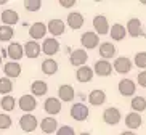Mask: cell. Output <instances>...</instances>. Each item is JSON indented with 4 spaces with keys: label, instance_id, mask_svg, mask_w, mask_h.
<instances>
[{
    "label": "cell",
    "instance_id": "484cf974",
    "mask_svg": "<svg viewBox=\"0 0 146 135\" xmlns=\"http://www.w3.org/2000/svg\"><path fill=\"white\" fill-rule=\"evenodd\" d=\"M7 55H8L13 61L21 60L23 55H24V47H23L21 44H18V42H11L10 47L7 48Z\"/></svg>",
    "mask_w": 146,
    "mask_h": 135
},
{
    "label": "cell",
    "instance_id": "52a82bcc",
    "mask_svg": "<svg viewBox=\"0 0 146 135\" xmlns=\"http://www.w3.org/2000/svg\"><path fill=\"white\" fill-rule=\"evenodd\" d=\"M37 126H39V121H37V118L35 116H32V114H24V116H21V119H19V127H21L23 132H34L35 129H37Z\"/></svg>",
    "mask_w": 146,
    "mask_h": 135
},
{
    "label": "cell",
    "instance_id": "2e32d148",
    "mask_svg": "<svg viewBox=\"0 0 146 135\" xmlns=\"http://www.w3.org/2000/svg\"><path fill=\"white\" fill-rule=\"evenodd\" d=\"M93 76H95V71H93V68H90L88 65L82 66V68H77V72H76V79L82 84L92 82Z\"/></svg>",
    "mask_w": 146,
    "mask_h": 135
},
{
    "label": "cell",
    "instance_id": "9c48e42d",
    "mask_svg": "<svg viewBox=\"0 0 146 135\" xmlns=\"http://www.w3.org/2000/svg\"><path fill=\"white\" fill-rule=\"evenodd\" d=\"M125 29H127V34L130 37H141L143 35V24L138 18H130L127 21Z\"/></svg>",
    "mask_w": 146,
    "mask_h": 135
},
{
    "label": "cell",
    "instance_id": "8d00e7d4",
    "mask_svg": "<svg viewBox=\"0 0 146 135\" xmlns=\"http://www.w3.org/2000/svg\"><path fill=\"white\" fill-rule=\"evenodd\" d=\"M56 135H76V132L71 126H61L56 132Z\"/></svg>",
    "mask_w": 146,
    "mask_h": 135
},
{
    "label": "cell",
    "instance_id": "d4e9b609",
    "mask_svg": "<svg viewBox=\"0 0 146 135\" xmlns=\"http://www.w3.org/2000/svg\"><path fill=\"white\" fill-rule=\"evenodd\" d=\"M58 96H60L61 101H72L74 96H76V92H74V87L69 85V84H63L58 87Z\"/></svg>",
    "mask_w": 146,
    "mask_h": 135
},
{
    "label": "cell",
    "instance_id": "5bb4252c",
    "mask_svg": "<svg viewBox=\"0 0 146 135\" xmlns=\"http://www.w3.org/2000/svg\"><path fill=\"white\" fill-rule=\"evenodd\" d=\"M42 52L47 55V57H53L60 52V42L55 39V37H48V39L43 40L42 44Z\"/></svg>",
    "mask_w": 146,
    "mask_h": 135
},
{
    "label": "cell",
    "instance_id": "7c38bea8",
    "mask_svg": "<svg viewBox=\"0 0 146 135\" xmlns=\"http://www.w3.org/2000/svg\"><path fill=\"white\" fill-rule=\"evenodd\" d=\"M18 105L21 108V111L29 114L31 111H34L37 108V100H35L34 95H23L19 100H18Z\"/></svg>",
    "mask_w": 146,
    "mask_h": 135
},
{
    "label": "cell",
    "instance_id": "44dd1931",
    "mask_svg": "<svg viewBox=\"0 0 146 135\" xmlns=\"http://www.w3.org/2000/svg\"><path fill=\"white\" fill-rule=\"evenodd\" d=\"M40 53H42V45H39L35 40H29V42L24 44V55L27 58L34 60V58L39 57Z\"/></svg>",
    "mask_w": 146,
    "mask_h": 135
},
{
    "label": "cell",
    "instance_id": "b9f144b4",
    "mask_svg": "<svg viewBox=\"0 0 146 135\" xmlns=\"http://www.w3.org/2000/svg\"><path fill=\"white\" fill-rule=\"evenodd\" d=\"M0 65H2V53H0Z\"/></svg>",
    "mask_w": 146,
    "mask_h": 135
},
{
    "label": "cell",
    "instance_id": "5b68a950",
    "mask_svg": "<svg viewBox=\"0 0 146 135\" xmlns=\"http://www.w3.org/2000/svg\"><path fill=\"white\" fill-rule=\"evenodd\" d=\"M112 68L119 74H129L133 68V61L127 57H117L114 60V63H112Z\"/></svg>",
    "mask_w": 146,
    "mask_h": 135
},
{
    "label": "cell",
    "instance_id": "7402d4cb",
    "mask_svg": "<svg viewBox=\"0 0 146 135\" xmlns=\"http://www.w3.org/2000/svg\"><path fill=\"white\" fill-rule=\"evenodd\" d=\"M104 101H106V93L101 88H95L88 93V103L92 106H101L104 105Z\"/></svg>",
    "mask_w": 146,
    "mask_h": 135
},
{
    "label": "cell",
    "instance_id": "f546056e",
    "mask_svg": "<svg viewBox=\"0 0 146 135\" xmlns=\"http://www.w3.org/2000/svg\"><path fill=\"white\" fill-rule=\"evenodd\" d=\"M130 108H132L133 113H138V114L143 113L146 109V98L145 96H140V95L133 96L132 101H130Z\"/></svg>",
    "mask_w": 146,
    "mask_h": 135
},
{
    "label": "cell",
    "instance_id": "83f0119b",
    "mask_svg": "<svg viewBox=\"0 0 146 135\" xmlns=\"http://www.w3.org/2000/svg\"><path fill=\"white\" fill-rule=\"evenodd\" d=\"M40 69H42V72L45 76H53V74H56V71H58V63H56L53 58H47L45 61H42Z\"/></svg>",
    "mask_w": 146,
    "mask_h": 135
},
{
    "label": "cell",
    "instance_id": "4316f807",
    "mask_svg": "<svg viewBox=\"0 0 146 135\" xmlns=\"http://www.w3.org/2000/svg\"><path fill=\"white\" fill-rule=\"evenodd\" d=\"M125 35H127V29H125V26H122V24H119V23H116V24H112L111 26L109 37H111L112 40L120 42V40L125 39Z\"/></svg>",
    "mask_w": 146,
    "mask_h": 135
},
{
    "label": "cell",
    "instance_id": "ac0fdd59",
    "mask_svg": "<svg viewBox=\"0 0 146 135\" xmlns=\"http://www.w3.org/2000/svg\"><path fill=\"white\" fill-rule=\"evenodd\" d=\"M0 19H2V23H3V26H11L13 27L15 24H18V21H19V15H18L16 10H3L2 11V16H0Z\"/></svg>",
    "mask_w": 146,
    "mask_h": 135
},
{
    "label": "cell",
    "instance_id": "9a60e30c",
    "mask_svg": "<svg viewBox=\"0 0 146 135\" xmlns=\"http://www.w3.org/2000/svg\"><path fill=\"white\" fill-rule=\"evenodd\" d=\"M66 23H68V26L72 31H77L84 26L85 19H84V15L82 13H79V11H71L68 15V18H66Z\"/></svg>",
    "mask_w": 146,
    "mask_h": 135
},
{
    "label": "cell",
    "instance_id": "30bf717a",
    "mask_svg": "<svg viewBox=\"0 0 146 135\" xmlns=\"http://www.w3.org/2000/svg\"><path fill=\"white\" fill-rule=\"evenodd\" d=\"M112 69H114V68H112V65L108 60H98L93 66L95 74L100 76V77H108V76H111Z\"/></svg>",
    "mask_w": 146,
    "mask_h": 135
},
{
    "label": "cell",
    "instance_id": "603a6c76",
    "mask_svg": "<svg viewBox=\"0 0 146 135\" xmlns=\"http://www.w3.org/2000/svg\"><path fill=\"white\" fill-rule=\"evenodd\" d=\"M3 74H5V77H8V79L18 77V76L21 74V65L18 61H8L3 66Z\"/></svg>",
    "mask_w": 146,
    "mask_h": 135
},
{
    "label": "cell",
    "instance_id": "1f68e13d",
    "mask_svg": "<svg viewBox=\"0 0 146 135\" xmlns=\"http://www.w3.org/2000/svg\"><path fill=\"white\" fill-rule=\"evenodd\" d=\"M11 90H13V82H11V79H8V77L0 79V93H3V95L7 96L8 93H11Z\"/></svg>",
    "mask_w": 146,
    "mask_h": 135
},
{
    "label": "cell",
    "instance_id": "74e56055",
    "mask_svg": "<svg viewBox=\"0 0 146 135\" xmlns=\"http://www.w3.org/2000/svg\"><path fill=\"white\" fill-rule=\"evenodd\" d=\"M137 82H138V85H140V87L146 88V71H141V72H138V76H137Z\"/></svg>",
    "mask_w": 146,
    "mask_h": 135
},
{
    "label": "cell",
    "instance_id": "f35d334b",
    "mask_svg": "<svg viewBox=\"0 0 146 135\" xmlns=\"http://www.w3.org/2000/svg\"><path fill=\"white\" fill-rule=\"evenodd\" d=\"M76 3H77L76 0H60V5L63 8H72Z\"/></svg>",
    "mask_w": 146,
    "mask_h": 135
},
{
    "label": "cell",
    "instance_id": "4fadbf2b",
    "mask_svg": "<svg viewBox=\"0 0 146 135\" xmlns=\"http://www.w3.org/2000/svg\"><path fill=\"white\" fill-rule=\"evenodd\" d=\"M48 27V32L52 35H55V37H58V35H63L64 34V29H66V24L63 19H60V18H53V19H50L47 24Z\"/></svg>",
    "mask_w": 146,
    "mask_h": 135
},
{
    "label": "cell",
    "instance_id": "3957f363",
    "mask_svg": "<svg viewBox=\"0 0 146 135\" xmlns=\"http://www.w3.org/2000/svg\"><path fill=\"white\" fill-rule=\"evenodd\" d=\"M80 44L84 47V50H92V48H96L100 45V35L95 32V31H87L80 35Z\"/></svg>",
    "mask_w": 146,
    "mask_h": 135
},
{
    "label": "cell",
    "instance_id": "f1b7e54d",
    "mask_svg": "<svg viewBox=\"0 0 146 135\" xmlns=\"http://www.w3.org/2000/svg\"><path fill=\"white\" fill-rule=\"evenodd\" d=\"M48 90V85L47 82H43V80H34V82L31 84V92H32V95L37 98V96H43L47 93Z\"/></svg>",
    "mask_w": 146,
    "mask_h": 135
},
{
    "label": "cell",
    "instance_id": "d6986e66",
    "mask_svg": "<svg viewBox=\"0 0 146 135\" xmlns=\"http://www.w3.org/2000/svg\"><path fill=\"white\" fill-rule=\"evenodd\" d=\"M43 109H45V113L55 116V114H58L61 111V100L60 98H55V96H50L43 103Z\"/></svg>",
    "mask_w": 146,
    "mask_h": 135
},
{
    "label": "cell",
    "instance_id": "836d02e7",
    "mask_svg": "<svg viewBox=\"0 0 146 135\" xmlns=\"http://www.w3.org/2000/svg\"><path fill=\"white\" fill-rule=\"evenodd\" d=\"M133 65L137 68H140V69L146 71V52H138L133 57Z\"/></svg>",
    "mask_w": 146,
    "mask_h": 135
},
{
    "label": "cell",
    "instance_id": "7a4b0ae2",
    "mask_svg": "<svg viewBox=\"0 0 146 135\" xmlns=\"http://www.w3.org/2000/svg\"><path fill=\"white\" fill-rule=\"evenodd\" d=\"M117 90L122 96H135V92H137V84L135 80L129 77L120 79L119 84H117Z\"/></svg>",
    "mask_w": 146,
    "mask_h": 135
},
{
    "label": "cell",
    "instance_id": "8fae6325",
    "mask_svg": "<svg viewBox=\"0 0 146 135\" xmlns=\"http://www.w3.org/2000/svg\"><path fill=\"white\" fill-rule=\"evenodd\" d=\"M47 31H48V27H47V24L45 23H34L32 26L29 27V35H31V39L32 40H40V39H43L45 37V34H47Z\"/></svg>",
    "mask_w": 146,
    "mask_h": 135
},
{
    "label": "cell",
    "instance_id": "e575fe53",
    "mask_svg": "<svg viewBox=\"0 0 146 135\" xmlns=\"http://www.w3.org/2000/svg\"><path fill=\"white\" fill-rule=\"evenodd\" d=\"M42 7V0H24V8L27 11H39Z\"/></svg>",
    "mask_w": 146,
    "mask_h": 135
},
{
    "label": "cell",
    "instance_id": "8992f818",
    "mask_svg": "<svg viewBox=\"0 0 146 135\" xmlns=\"http://www.w3.org/2000/svg\"><path fill=\"white\" fill-rule=\"evenodd\" d=\"M93 29L98 35H106L109 34L111 31V26H109V21L104 15H96L93 18Z\"/></svg>",
    "mask_w": 146,
    "mask_h": 135
},
{
    "label": "cell",
    "instance_id": "277c9868",
    "mask_svg": "<svg viewBox=\"0 0 146 135\" xmlns=\"http://www.w3.org/2000/svg\"><path fill=\"white\" fill-rule=\"evenodd\" d=\"M122 119V114H120V109L116 106H109L103 111V121L108 126H117Z\"/></svg>",
    "mask_w": 146,
    "mask_h": 135
},
{
    "label": "cell",
    "instance_id": "ba28073f",
    "mask_svg": "<svg viewBox=\"0 0 146 135\" xmlns=\"http://www.w3.org/2000/svg\"><path fill=\"white\" fill-rule=\"evenodd\" d=\"M69 61H71V65H72V66H77V68L85 66L87 61H88L87 50H84V48H77V50H74V52L71 53V57H69Z\"/></svg>",
    "mask_w": 146,
    "mask_h": 135
},
{
    "label": "cell",
    "instance_id": "6da1fadb",
    "mask_svg": "<svg viewBox=\"0 0 146 135\" xmlns=\"http://www.w3.org/2000/svg\"><path fill=\"white\" fill-rule=\"evenodd\" d=\"M69 114H71V118H72L74 121L82 122L88 118L90 109H88V106L84 105V103H74V105L71 106V109H69Z\"/></svg>",
    "mask_w": 146,
    "mask_h": 135
},
{
    "label": "cell",
    "instance_id": "ab89813d",
    "mask_svg": "<svg viewBox=\"0 0 146 135\" xmlns=\"http://www.w3.org/2000/svg\"><path fill=\"white\" fill-rule=\"evenodd\" d=\"M120 135H135V132H132V130H125V132H122Z\"/></svg>",
    "mask_w": 146,
    "mask_h": 135
},
{
    "label": "cell",
    "instance_id": "4dcf8cb0",
    "mask_svg": "<svg viewBox=\"0 0 146 135\" xmlns=\"http://www.w3.org/2000/svg\"><path fill=\"white\" fill-rule=\"evenodd\" d=\"M0 106L5 109V111H13L15 106H16V98H13L11 95H7L2 98V101H0Z\"/></svg>",
    "mask_w": 146,
    "mask_h": 135
},
{
    "label": "cell",
    "instance_id": "cb8c5ba5",
    "mask_svg": "<svg viewBox=\"0 0 146 135\" xmlns=\"http://www.w3.org/2000/svg\"><path fill=\"white\" fill-rule=\"evenodd\" d=\"M143 124V119H141V114H138V113H129L127 116H125V126L129 127L130 130H137V129H140Z\"/></svg>",
    "mask_w": 146,
    "mask_h": 135
},
{
    "label": "cell",
    "instance_id": "ffe728a7",
    "mask_svg": "<svg viewBox=\"0 0 146 135\" xmlns=\"http://www.w3.org/2000/svg\"><path fill=\"white\" fill-rule=\"evenodd\" d=\"M116 50L117 48L114 47V44L112 42H101L100 44V57H101V60H109V58H114L116 57Z\"/></svg>",
    "mask_w": 146,
    "mask_h": 135
},
{
    "label": "cell",
    "instance_id": "d590c367",
    "mask_svg": "<svg viewBox=\"0 0 146 135\" xmlns=\"http://www.w3.org/2000/svg\"><path fill=\"white\" fill-rule=\"evenodd\" d=\"M10 126H11V118H10L8 114L2 113L0 114V129L5 130V129H8Z\"/></svg>",
    "mask_w": 146,
    "mask_h": 135
},
{
    "label": "cell",
    "instance_id": "e0dca14e",
    "mask_svg": "<svg viewBox=\"0 0 146 135\" xmlns=\"http://www.w3.org/2000/svg\"><path fill=\"white\" fill-rule=\"evenodd\" d=\"M40 129H42L43 134L50 135V134H56L60 127H58V121H56L53 116H48V118L42 119V122H40Z\"/></svg>",
    "mask_w": 146,
    "mask_h": 135
},
{
    "label": "cell",
    "instance_id": "d6a6232c",
    "mask_svg": "<svg viewBox=\"0 0 146 135\" xmlns=\"http://www.w3.org/2000/svg\"><path fill=\"white\" fill-rule=\"evenodd\" d=\"M15 35V31L11 26H0V42H8Z\"/></svg>",
    "mask_w": 146,
    "mask_h": 135
},
{
    "label": "cell",
    "instance_id": "60d3db41",
    "mask_svg": "<svg viewBox=\"0 0 146 135\" xmlns=\"http://www.w3.org/2000/svg\"><path fill=\"white\" fill-rule=\"evenodd\" d=\"M79 135H92V134H88V132H82V134H79Z\"/></svg>",
    "mask_w": 146,
    "mask_h": 135
}]
</instances>
